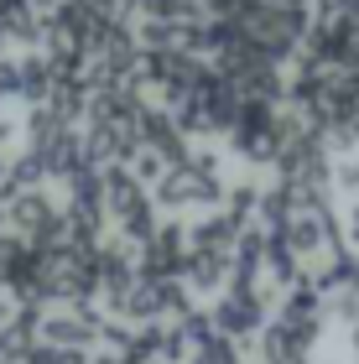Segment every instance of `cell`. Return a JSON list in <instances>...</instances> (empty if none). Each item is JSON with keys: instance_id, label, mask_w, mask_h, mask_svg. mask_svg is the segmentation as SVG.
<instances>
[{"instance_id": "cell-1", "label": "cell", "mask_w": 359, "mask_h": 364, "mask_svg": "<svg viewBox=\"0 0 359 364\" xmlns=\"http://www.w3.org/2000/svg\"><path fill=\"white\" fill-rule=\"evenodd\" d=\"M105 312L94 307V302H63L53 312H42V343H53V349H78V354H89V349H100V333H105Z\"/></svg>"}, {"instance_id": "cell-2", "label": "cell", "mask_w": 359, "mask_h": 364, "mask_svg": "<svg viewBox=\"0 0 359 364\" xmlns=\"http://www.w3.org/2000/svg\"><path fill=\"white\" fill-rule=\"evenodd\" d=\"M183 260H188V224L167 219L136 250V276L141 281H183Z\"/></svg>"}, {"instance_id": "cell-3", "label": "cell", "mask_w": 359, "mask_h": 364, "mask_svg": "<svg viewBox=\"0 0 359 364\" xmlns=\"http://www.w3.org/2000/svg\"><path fill=\"white\" fill-rule=\"evenodd\" d=\"M183 287H188L193 296L224 291V287H230V255H214V250H188V260H183Z\"/></svg>"}, {"instance_id": "cell-4", "label": "cell", "mask_w": 359, "mask_h": 364, "mask_svg": "<svg viewBox=\"0 0 359 364\" xmlns=\"http://www.w3.org/2000/svg\"><path fill=\"white\" fill-rule=\"evenodd\" d=\"M235 240H240V224H230L219 208L188 224V250H214V255H230L235 260Z\"/></svg>"}, {"instance_id": "cell-5", "label": "cell", "mask_w": 359, "mask_h": 364, "mask_svg": "<svg viewBox=\"0 0 359 364\" xmlns=\"http://www.w3.org/2000/svg\"><path fill=\"white\" fill-rule=\"evenodd\" d=\"M255 208H260V188L255 182H235V188H224V203H219V213L230 224H255Z\"/></svg>"}, {"instance_id": "cell-6", "label": "cell", "mask_w": 359, "mask_h": 364, "mask_svg": "<svg viewBox=\"0 0 359 364\" xmlns=\"http://www.w3.org/2000/svg\"><path fill=\"white\" fill-rule=\"evenodd\" d=\"M323 318L328 323H354L359 318V287H338L323 296Z\"/></svg>"}, {"instance_id": "cell-7", "label": "cell", "mask_w": 359, "mask_h": 364, "mask_svg": "<svg viewBox=\"0 0 359 364\" xmlns=\"http://www.w3.org/2000/svg\"><path fill=\"white\" fill-rule=\"evenodd\" d=\"M177 328H183V338H188V349H193V354H198L208 338H219V333H214V318H208L203 307H193L188 318H177Z\"/></svg>"}, {"instance_id": "cell-8", "label": "cell", "mask_w": 359, "mask_h": 364, "mask_svg": "<svg viewBox=\"0 0 359 364\" xmlns=\"http://www.w3.org/2000/svg\"><path fill=\"white\" fill-rule=\"evenodd\" d=\"M125 167H130V177H136V182H141V188H151V182H156L161 172H167V161H161V156L151 151V146H141V151H136V156H130V161H125Z\"/></svg>"}, {"instance_id": "cell-9", "label": "cell", "mask_w": 359, "mask_h": 364, "mask_svg": "<svg viewBox=\"0 0 359 364\" xmlns=\"http://www.w3.org/2000/svg\"><path fill=\"white\" fill-rule=\"evenodd\" d=\"M333 193H344L349 203L359 198V156H344V161H333Z\"/></svg>"}, {"instance_id": "cell-10", "label": "cell", "mask_w": 359, "mask_h": 364, "mask_svg": "<svg viewBox=\"0 0 359 364\" xmlns=\"http://www.w3.org/2000/svg\"><path fill=\"white\" fill-rule=\"evenodd\" d=\"M26 364H89V354H78V349H53V343H37V349L26 354Z\"/></svg>"}, {"instance_id": "cell-11", "label": "cell", "mask_w": 359, "mask_h": 364, "mask_svg": "<svg viewBox=\"0 0 359 364\" xmlns=\"http://www.w3.org/2000/svg\"><path fill=\"white\" fill-rule=\"evenodd\" d=\"M349 354H359V318L349 323Z\"/></svg>"}, {"instance_id": "cell-12", "label": "cell", "mask_w": 359, "mask_h": 364, "mask_svg": "<svg viewBox=\"0 0 359 364\" xmlns=\"http://www.w3.org/2000/svg\"><path fill=\"white\" fill-rule=\"evenodd\" d=\"M6 172H11V161H6V156H0V182H6Z\"/></svg>"}, {"instance_id": "cell-13", "label": "cell", "mask_w": 359, "mask_h": 364, "mask_svg": "<svg viewBox=\"0 0 359 364\" xmlns=\"http://www.w3.org/2000/svg\"><path fill=\"white\" fill-rule=\"evenodd\" d=\"M354 364H359V354H354Z\"/></svg>"}]
</instances>
